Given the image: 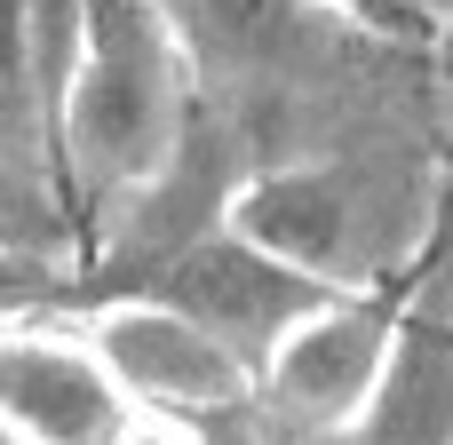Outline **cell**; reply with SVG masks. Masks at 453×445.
Segmentation results:
<instances>
[{"mask_svg":"<svg viewBox=\"0 0 453 445\" xmlns=\"http://www.w3.org/2000/svg\"><path fill=\"white\" fill-rule=\"evenodd\" d=\"M231 223L334 295H398L453 223L446 143L438 127H366L271 159L239 183Z\"/></svg>","mask_w":453,"mask_h":445,"instance_id":"obj_1","label":"cell"},{"mask_svg":"<svg viewBox=\"0 0 453 445\" xmlns=\"http://www.w3.org/2000/svg\"><path fill=\"white\" fill-rule=\"evenodd\" d=\"M40 119H48L56 199L88 255V239L175 159L191 127V64L159 0H80Z\"/></svg>","mask_w":453,"mask_h":445,"instance_id":"obj_2","label":"cell"},{"mask_svg":"<svg viewBox=\"0 0 453 445\" xmlns=\"http://www.w3.org/2000/svg\"><path fill=\"white\" fill-rule=\"evenodd\" d=\"M127 295H159V303H175L191 326H207L247 374H263V358L319 311V303H334V287H319L311 271H295V263H279L271 247H255L231 215L223 223H207L199 239H183L143 287H127Z\"/></svg>","mask_w":453,"mask_h":445,"instance_id":"obj_3","label":"cell"},{"mask_svg":"<svg viewBox=\"0 0 453 445\" xmlns=\"http://www.w3.org/2000/svg\"><path fill=\"white\" fill-rule=\"evenodd\" d=\"M88 334V350L104 358V374L119 382L127 406L143 414H175V422H199V414H223L255 390V374L207 334L191 326L175 303L159 295H111V303H88L72 318Z\"/></svg>","mask_w":453,"mask_h":445,"instance_id":"obj_4","label":"cell"},{"mask_svg":"<svg viewBox=\"0 0 453 445\" xmlns=\"http://www.w3.org/2000/svg\"><path fill=\"white\" fill-rule=\"evenodd\" d=\"M127 398L88 350V334L0 318V438L16 445H111L127 430Z\"/></svg>","mask_w":453,"mask_h":445,"instance_id":"obj_5","label":"cell"},{"mask_svg":"<svg viewBox=\"0 0 453 445\" xmlns=\"http://www.w3.org/2000/svg\"><path fill=\"white\" fill-rule=\"evenodd\" d=\"M406 287H414V279H406ZM406 287H398V295H334V303H319V311L263 358L255 390H263L279 414H295V422L342 438V430L358 422V406L374 398V382H382L390 326H398Z\"/></svg>","mask_w":453,"mask_h":445,"instance_id":"obj_6","label":"cell"},{"mask_svg":"<svg viewBox=\"0 0 453 445\" xmlns=\"http://www.w3.org/2000/svg\"><path fill=\"white\" fill-rule=\"evenodd\" d=\"M342 445H453V223L398 303L382 382Z\"/></svg>","mask_w":453,"mask_h":445,"instance_id":"obj_7","label":"cell"},{"mask_svg":"<svg viewBox=\"0 0 453 445\" xmlns=\"http://www.w3.org/2000/svg\"><path fill=\"white\" fill-rule=\"evenodd\" d=\"M0 255L80 263L72 215L56 199V167H48V119H40L32 64H0Z\"/></svg>","mask_w":453,"mask_h":445,"instance_id":"obj_8","label":"cell"},{"mask_svg":"<svg viewBox=\"0 0 453 445\" xmlns=\"http://www.w3.org/2000/svg\"><path fill=\"white\" fill-rule=\"evenodd\" d=\"M191 438H199V445H342L334 430H311V422L279 414L263 390H247V398H239V406H223V414H199V422H191Z\"/></svg>","mask_w":453,"mask_h":445,"instance_id":"obj_9","label":"cell"},{"mask_svg":"<svg viewBox=\"0 0 453 445\" xmlns=\"http://www.w3.org/2000/svg\"><path fill=\"white\" fill-rule=\"evenodd\" d=\"M406 8H414L430 32H453V0H406Z\"/></svg>","mask_w":453,"mask_h":445,"instance_id":"obj_10","label":"cell"},{"mask_svg":"<svg viewBox=\"0 0 453 445\" xmlns=\"http://www.w3.org/2000/svg\"><path fill=\"white\" fill-rule=\"evenodd\" d=\"M0 445H16V438H0Z\"/></svg>","mask_w":453,"mask_h":445,"instance_id":"obj_11","label":"cell"}]
</instances>
